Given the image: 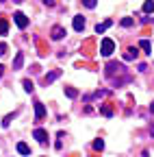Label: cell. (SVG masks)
I'll return each instance as SVG.
<instances>
[{
    "mask_svg": "<svg viewBox=\"0 0 154 157\" xmlns=\"http://www.w3.org/2000/svg\"><path fill=\"white\" fill-rule=\"evenodd\" d=\"M134 57H137V48H128V50L124 52V59H126V61H132Z\"/></svg>",
    "mask_w": 154,
    "mask_h": 157,
    "instance_id": "4fadbf2b",
    "label": "cell"
},
{
    "mask_svg": "<svg viewBox=\"0 0 154 157\" xmlns=\"http://www.w3.org/2000/svg\"><path fill=\"white\" fill-rule=\"evenodd\" d=\"M102 113H104L106 118H111V116H113V109H111L109 105H104V107H102Z\"/></svg>",
    "mask_w": 154,
    "mask_h": 157,
    "instance_id": "ffe728a7",
    "label": "cell"
},
{
    "mask_svg": "<svg viewBox=\"0 0 154 157\" xmlns=\"http://www.w3.org/2000/svg\"><path fill=\"white\" fill-rule=\"evenodd\" d=\"M44 116H46V107H44V103L35 101V118H37V120H41Z\"/></svg>",
    "mask_w": 154,
    "mask_h": 157,
    "instance_id": "277c9868",
    "label": "cell"
},
{
    "mask_svg": "<svg viewBox=\"0 0 154 157\" xmlns=\"http://www.w3.org/2000/svg\"><path fill=\"white\" fill-rule=\"evenodd\" d=\"M83 5H85L87 9H93L95 5H98V0H83Z\"/></svg>",
    "mask_w": 154,
    "mask_h": 157,
    "instance_id": "d6986e66",
    "label": "cell"
},
{
    "mask_svg": "<svg viewBox=\"0 0 154 157\" xmlns=\"http://www.w3.org/2000/svg\"><path fill=\"white\" fill-rule=\"evenodd\" d=\"M113 50H115V42H113V39H109V37H104L102 44H100V55H102V57H111Z\"/></svg>",
    "mask_w": 154,
    "mask_h": 157,
    "instance_id": "6da1fadb",
    "label": "cell"
},
{
    "mask_svg": "<svg viewBox=\"0 0 154 157\" xmlns=\"http://www.w3.org/2000/svg\"><path fill=\"white\" fill-rule=\"evenodd\" d=\"M44 5H48V7H52V5H54V0H44Z\"/></svg>",
    "mask_w": 154,
    "mask_h": 157,
    "instance_id": "cb8c5ba5",
    "label": "cell"
},
{
    "mask_svg": "<svg viewBox=\"0 0 154 157\" xmlns=\"http://www.w3.org/2000/svg\"><path fill=\"white\" fill-rule=\"evenodd\" d=\"M7 50H9V48H7V44L0 42V57H5V55H7Z\"/></svg>",
    "mask_w": 154,
    "mask_h": 157,
    "instance_id": "7402d4cb",
    "label": "cell"
},
{
    "mask_svg": "<svg viewBox=\"0 0 154 157\" xmlns=\"http://www.w3.org/2000/svg\"><path fill=\"white\" fill-rule=\"evenodd\" d=\"M22 63H24V55H22V52H17L15 59H13V70H20Z\"/></svg>",
    "mask_w": 154,
    "mask_h": 157,
    "instance_id": "9c48e42d",
    "label": "cell"
},
{
    "mask_svg": "<svg viewBox=\"0 0 154 157\" xmlns=\"http://www.w3.org/2000/svg\"><path fill=\"white\" fill-rule=\"evenodd\" d=\"M93 148H95V151H102V148H104V142H102V140H95V142H93Z\"/></svg>",
    "mask_w": 154,
    "mask_h": 157,
    "instance_id": "44dd1931",
    "label": "cell"
},
{
    "mask_svg": "<svg viewBox=\"0 0 154 157\" xmlns=\"http://www.w3.org/2000/svg\"><path fill=\"white\" fill-rule=\"evenodd\" d=\"M9 33V22L5 15H0V35H7Z\"/></svg>",
    "mask_w": 154,
    "mask_h": 157,
    "instance_id": "30bf717a",
    "label": "cell"
},
{
    "mask_svg": "<svg viewBox=\"0 0 154 157\" xmlns=\"http://www.w3.org/2000/svg\"><path fill=\"white\" fill-rule=\"evenodd\" d=\"M132 24H134V20H132V17H124V20H122V26H124V29H130Z\"/></svg>",
    "mask_w": 154,
    "mask_h": 157,
    "instance_id": "e0dca14e",
    "label": "cell"
},
{
    "mask_svg": "<svg viewBox=\"0 0 154 157\" xmlns=\"http://www.w3.org/2000/svg\"><path fill=\"white\" fill-rule=\"evenodd\" d=\"M11 118H13L11 113H9V116H5V120H2V127H9V122H11Z\"/></svg>",
    "mask_w": 154,
    "mask_h": 157,
    "instance_id": "603a6c76",
    "label": "cell"
},
{
    "mask_svg": "<svg viewBox=\"0 0 154 157\" xmlns=\"http://www.w3.org/2000/svg\"><path fill=\"white\" fill-rule=\"evenodd\" d=\"M59 76H61V70H52L50 74H46V76H44V83H46V85H50V83H52V81H56Z\"/></svg>",
    "mask_w": 154,
    "mask_h": 157,
    "instance_id": "8992f818",
    "label": "cell"
},
{
    "mask_svg": "<svg viewBox=\"0 0 154 157\" xmlns=\"http://www.w3.org/2000/svg\"><path fill=\"white\" fill-rule=\"evenodd\" d=\"M13 20H15V24L20 26V29H26L28 26V17L22 13V11H17V13H13Z\"/></svg>",
    "mask_w": 154,
    "mask_h": 157,
    "instance_id": "7a4b0ae2",
    "label": "cell"
},
{
    "mask_svg": "<svg viewBox=\"0 0 154 157\" xmlns=\"http://www.w3.org/2000/svg\"><path fill=\"white\" fill-rule=\"evenodd\" d=\"M150 111H152V113H154V103H152V105H150Z\"/></svg>",
    "mask_w": 154,
    "mask_h": 157,
    "instance_id": "484cf974",
    "label": "cell"
},
{
    "mask_svg": "<svg viewBox=\"0 0 154 157\" xmlns=\"http://www.w3.org/2000/svg\"><path fill=\"white\" fill-rule=\"evenodd\" d=\"M22 85H24V90H26L28 94L35 90V85H33V81H30V78H24V81H22Z\"/></svg>",
    "mask_w": 154,
    "mask_h": 157,
    "instance_id": "9a60e30c",
    "label": "cell"
},
{
    "mask_svg": "<svg viewBox=\"0 0 154 157\" xmlns=\"http://www.w3.org/2000/svg\"><path fill=\"white\" fill-rule=\"evenodd\" d=\"M33 137H35L39 144H46V142H48V131H46V129H35V131H33Z\"/></svg>",
    "mask_w": 154,
    "mask_h": 157,
    "instance_id": "3957f363",
    "label": "cell"
},
{
    "mask_svg": "<svg viewBox=\"0 0 154 157\" xmlns=\"http://www.w3.org/2000/svg\"><path fill=\"white\" fill-rule=\"evenodd\" d=\"M65 94H67L70 98H76V96H78V90H74V87H65Z\"/></svg>",
    "mask_w": 154,
    "mask_h": 157,
    "instance_id": "ac0fdd59",
    "label": "cell"
},
{
    "mask_svg": "<svg viewBox=\"0 0 154 157\" xmlns=\"http://www.w3.org/2000/svg\"><path fill=\"white\" fill-rule=\"evenodd\" d=\"M124 70H126V68H124L122 63H109V66H106V74H109V76H113L115 72H124Z\"/></svg>",
    "mask_w": 154,
    "mask_h": 157,
    "instance_id": "5b68a950",
    "label": "cell"
},
{
    "mask_svg": "<svg viewBox=\"0 0 154 157\" xmlns=\"http://www.w3.org/2000/svg\"><path fill=\"white\" fill-rule=\"evenodd\" d=\"M2 74H5V66H2V63H0V76H2Z\"/></svg>",
    "mask_w": 154,
    "mask_h": 157,
    "instance_id": "d4e9b609",
    "label": "cell"
},
{
    "mask_svg": "<svg viewBox=\"0 0 154 157\" xmlns=\"http://www.w3.org/2000/svg\"><path fill=\"white\" fill-rule=\"evenodd\" d=\"M65 37V29L63 26H54L52 29V39H54V42H59V39H63Z\"/></svg>",
    "mask_w": 154,
    "mask_h": 157,
    "instance_id": "52a82bcc",
    "label": "cell"
},
{
    "mask_svg": "<svg viewBox=\"0 0 154 157\" xmlns=\"http://www.w3.org/2000/svg\"><path fill=\"white\" fill-rule=\"evenodd\" d=\"M139 48H143L148 55L152 52V46H150V42H148V39H141V42H139Z\"/></svg>",
    "mask_w": 154,
    "mask_h": 157,
    "instance_id": "5bb4252c",
    "label": "cell"
},
{
    "mask_svg": "<svg viewBox=\"0 0 154 157\" xmlns=\"http://www.w3.org/2000/svg\"><path fill=\"white\" fill-rule=\"evenodd\" d=\"M17 153H20V155H30V146L20 142V144H17Z\"/></svg>",
    "mask_w": 154,
    "mask_h": 157,
    "instance_id": "7c38bea8",
    "label": "cell"
},
{
    "mask_svg": "<svg viewBox=\"0 0 154 157\" xmlns=\"http://www.w3.org/2000/svg\"><path fill=\"white\" fill-rule=\"evenodd\" d=\"M111 24H113V20H106V22H102V24H95V33H98V35H100V33H104Z\"/></svg>",
    "mask_w": 154,
    "mask_h": 157,
    "instance_id": "8fae6325",
    "label": "cell"
},
{
    "mask_svg": "<svg viewBox=\"0 0 154 157\" xmlns=\"http://www.w3.org/2000/svg\"><path fill=\"white\" fill-rule=\"evenodd\" d=\"M143 11L145 13H152L154 11V2H152V0H145V2H143Z\"/></svg>",
    "mask_w": 154,
    "mask_h": 157,
    "instance_id": "2e32d148",
    "label": "cell"
},
{
    "mask_svg": "<svg viewBox=\"0 0 154 157\" xmlns=\"http://www.w3.org/2000/svg\"><path fill=\"white\" fill-rule=\"evenodd\" d=\"M83 29H85V17L83 15H74V31L81 33Z\"/></svg>",
    "mask_w": 154,
    "mask_h": 157,
    "instance_id": "ba28073f",
    "label": "cell"
},
{
    "mask_svg": "<svg viewBox=\"0 0 154 157\" xmlns=\"http://www.w3.org/2000/svg\"><path fill=\"white\" fill-rule=\"evenodd\" d=\"M13 2H24V0H13Z\"/></svg>",
    "mask_w": 154,
    "mask_h": 157,
    "instance_id": "4316f807",
    "label": "cell"
}]
</instances>
